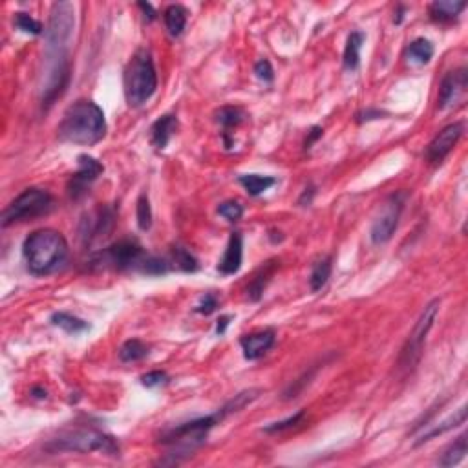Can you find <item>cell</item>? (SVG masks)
I'll list each match as a JSON object with an SVG mask.
<instances>
[{
    "mask_svg": "<svg viewBox=\"0 0 468 468\" xmlns=\"http://www.w3.org/2000/svg\"><path fill=\"white\" fill-rule=\"evenodd\" d=\"M106 134L103 110L90 99H79L63 115L57 136L60 141L72 145H95Z\"/></svg>",
    "mask_w": 468,
    "mask_h": 468,
    "instance_id": "obj_1",
    "label": "cell"
},
{
    "mask_svg": "<svg viewBox=\"0 0 468 468\" xmlns=\"http://www.w3.org/2000/svg\"><path fill=\"white\" fill-rule=\"evenodd\" d=\"M22 252L28 271L35 276H46L65 264L68 257V243L59 231L39 229L26 238Z\"/></svg>",
    "mask_w": 468,
    "mask_h": 468,
    "instance_id": "obj_2",
    "label": "cell"
},
{
    "mask_svg": "<svg viewBox=\"0 0 468 468\" xmlns=\"http://www.w3.org/2000/svg\"><path fill=\"white\" fill-rule=\"evenodd\" d=\"M158 90V74L150 51L138 49L124 70V94L130 106H141Z\"/></svg>",
    "mask_w": 468,
    "mask_h": 468,
    "instance_id": "obj_3",
    "label": "cell"
},
{
    "mask_svg": "<svg viewBox=\"0 0 468 468\" xmlns=\"http://www.w3.org/2000/svg\"><path fill=\"white\" fill-rule=\"evenodd\" d=\"M223 421L222 414L216 412L212 415H205V417H200V419L188 421V423H183L176 428L168 430L161 435L163 444H170L174 446V452H170V455H176L174 463H179L178 455H188L193 453L197 446H202L207 439V434L211 432L216 424H220Z\"/></svg>",
    "mask_w": 468,
    "mask_h": 468,
    "instance_id": "obj_4",
    "label": "cell"
},
{
    "mask_svg": "<svg viewBox=\"0 0 468 468\" xmlns=\"http://www.w3.org/2000/svg\"><path fill=\"white\" fill-rule=\"evenodd\" d=\"M48 452H103L110 455H118L119 444L112 435H106L104 432H99L95 428H79L68 434L54 439L51 443L46 444Z\"/></svg>",
    "mask_w": 468,
    "mask_h": 468,
    "instance_id": "obj_5",
    "label": "cell"
},
{
    "mask_svg": "<svg viewBox=\"0 0 468 468\" xmlns=\"http://www.w3.org/2000/svg\"><path fill=\"white\" fill-rule=\"evenodd\" d=\"M51 203H54V200L45 188H26L6 207L4 214H2V225L10 227L13 223L28 222L33 218L45 216L51 209Z\"/></svg>",
    "mask_w": 468,
    "mask_h": 468,
    "instance_id": "obj_6",
    "label": "cell"
},
{
    "mask_svg": "<svg viewBox=\"0 0 468 468\" xmlns=\"http://www.w3.org/2000/svg\"><path fill=\"white\" fill-rule=\"evenodd\" d=\"M439 306H441V302L435 298L428 304V306L424 307V311L421 313L419 321L417 324L414 325V330L408 335V340H406V344L403 346V350H401V357H399V368L401 370H410V368H414L417 362H419L421 355H423V348L424 342H426V337H428L430 330H432V325L435 322V316L439 313Z\"/></svg>",
    "mask_w": 468,
    "mask_h": 468,
    "instance_id": "obj_7",
    "label": "cell"
},
{
    "mask_svg": "<svg viewBox=\"0 0 468 468\" xmlns=\"http://www.w3.org/2000/svg\"><path fill=\"white\" fill-rule=\"evenodd\" d=\"M75 13L70 2H55L49 11V22L46 28V54L66 51L74 35Z\"/></svg>",
    "mask_w": 468,
    "mask_h": 468,
    "instance_id": "obj_8",
    "label": "cell"
},
{
    "mask_svg": "<svg viewBox=\"0 0 468 468\" xmlns=\"http://www.w3.org/2000/svg\"><path fill=\"white\" fill-rule=\"evenodd\" d=\"M147 257V252L143 251V247L139 245L136 240H119V242L112 243L110 247L103 249V251L95 255L92 258V264L99 267H112V269H136L138 271L143 258Z\"/></svg>",
    "mask_w": 468,
    "mask_h": 468,
    "instance_id": "obj_9",
    "label": "cell"
},
{
    "mask_svg": "<svg viewBox=\"0 0 468 468\" xmlns=\"http://www.w3.org/2000/svg\"><path fill=\"white\" fill-rule=\"evenodd\" d=\"M404 202H406V193H395L388 197V202L382 205L380 214L373 220L370 236L375 245H382L389 242V238L394 236V232L399 227L401 214H403Z\"/></svg>",
    "mask_w": 468,
    "mask_h": 468,
    "instance_id": "obj_10",
    "label": "cell"
},
{
    "mask_svg": "<svg viewBox=\"0 0 468 468\" xmlns=\"http://www.w3.org/2000/svg\"><path fill=\"white\" fill-rule=\"evenodd\" d=\"M468 88V74L467 68H458L449 72L441 81L439 86V106L449 108L452 104L463 101Z\"/></svg>",
    "mask_w": 468,
    "mask_h": 468,
    "instance_id": "obj_11",
    "label": "cell"
},
{
    "mask_svg": "<svg viewBox=\"0 0 468 468\" xmlns=\"http://www.w3.org/2000/svg\"><path fill=\"white\" fill-rule=\"evenodd\" d=\"M465 132V124L463 123H452L449 127H444L441 132L432 139V143L428 145L426 148V159L430 163H437L443 161L450 152H452V148L458 145V141L461 139Z\"/></svg>",
    "mask_w": 468,
    "mask_h": 468,
    "instance_id": "obj_12",
    "label": "cell"
},
{
    "mask_svg": "<svg viewBox=\"0 0 468 468\" xmlns=\"http://www.w3.org/2000/svg\"><path fill=\"white\" fill-rule=\"evenodd\" d=\"M103 165L95 158H92L88 154L79 156V170L72 176V181L68 185L70 196L74 197V200H79L86 193V188L103 174Z\"/></svg>",
    "mask_w": 468,
    "mask_h": 468,
    "instance_id": "obj_13",
    "label": "cell"
},
{
    "mask_svg": "<svg viewBox=\"0 0 468 468\" xmlns=\"http://www.w3.org/2000/svg\"><path fill=\"white\" fill-rule=\"evenodd\" d=\"M276 333L275 330H260L252 331L249 335H243L240 339V346H242L243 357L247 360H258L264 357L267 351L275 346Z\"/></svg>",
    "mask_w": 468,
    "mask_h": 468,
    "instance_id": "obj_14",
    "label": "cell"
},
{
    "mask_svg": "<svg viewBox=\"0 0 468 468\" xmlns=\"http://www.w3.org/2000/svg\"><path fill=\"white\" fill-rule=\"evenodd\" d=\"M243 261V238L240 232H232L223 252L222 260L218 264V271L222 275H234L240 271Z\"/></svg>",
    "mask_w": 468,
    "mask_h": 468,
    "instance_id": "obj_15",
    "label": "cell"
},
{
    "mask_svg": "<svg viewBox=\"0 0 468 468\" xmlns=\"http://www.w3.org/2000/svg\"><path fill=\"white\" fill-rule=\"evenodd\" d=\"M176 130H178V118L172 115V113L161 115L150 129V139H152L154 147L158 148V150H163L168 145V141H170Z\"/></svg>",
    "mask_w": 468,
    "mask_h": 468,
    "instance_id": "obj_16",
    "label": "cell"
},
{
    "mask_svg": "<svg viewBox=\"0 0 468 468\" xmlns=\"http://www.w3.org/2000/svg\"><path fill=\"white\" fill-rule=\"evenodd\" d=\"M467 8V2L458 0H435L430 4V19L434 22H453Z\"/></svg>",
    "mask_w": 468,
    "mask_h": 468,
    "instance_id": "obj_17",
    "label": "cell"
},
{
    "mask_svg": "<svg viewBox=\"0 0 468 468\" xmlns=\"http://www.w3.org/2000/svg\"><path fill=\"white\" fill-rule=\"evenodd\" d=\"M113 218H115L113 211H110V209H99L94 214V220H88V229H86L84 236L88 238V240H94L97 236H106L112 231Z\"/></svg>",
    "mask_w": 468,
    "mask_h": 468,
    "instance_id": "obj_18",
    "label": "cell"
},
{
    "mask_svg": "<svg viewBox=\"0 0 468 468\" xmlns=\"http://www.w3.org/2000/svg\"><path fill=\"white\" fill-rule=\"evenodd\" d=\"M163 19H165L168 33L172 35V37H179L183 33V30H185V26H187L188 10L181 4L168 6L165 13H163Z\"/></svg>",
    "mask_w": 468,
    "mask_h": 468,
    "instance_id": "obj_19",
    "label": "cell"
},
{
    "mask_svg": "<svg viewBox=\"0 0 468 468\" xmlns=\"http://www.w3.org/2000/svg\"><path fill=\"white\" fill-rule=\"evenodd\" d=\"M434 57V45L428 39H415L406 48V60L414 66L428 65L430 59Z\"/></svg>",
    "mask_w": 468,
    "mask_h": 468,
    "instance_id": "obj_20",
    "label": "cell"
},
{
    "mask_svg": "<svg viewBox=\"0 0 468 468\" xmlns=\"http://www.w3.org/2000/svg\"><path fill=\"white\" fill-rule=\"evenodd\" d=\"M468 435L461 434L452 444H450L449 449L444 450L443 455L437 459L439 467H455L467 458L468 453Z\"/></svg>",
    "mask_w": 468,
    "mask_h": 468,
    "instance_id": "obj_21",
    "label": "cell"
},
{
    "mask_svg": "<svg viewBox=\"0 0 468 468\" xmlns=\"http://www.w3.org/2000/svg\"><path fill=\"white\" fill-rule=\"evenodd\" d=\"M465 421H467V406H461V408L458 410V414L450 415L449 419L443 421L441 424H437V426L430 430V432H424L423 437H421L415 444L419 446V444H423V443H428V441H432V439L437 437V435L446 434V432H450V430L458 428L459 424H465Z\"/></svg>",
    "mask_w": 468,
    "mask_h": 468,
    "instance_id": "obj_22",
    "label": "cell"
},
{
    "mask_svg": "<svg viewBox=\"0 0 468 468\" xmlns=\"http://www.w3.org/2000/svg\"><path fill=\"white\" fill-rule=\"evenodd\" d=\"M364 45V33L362 31H351L346 40L344 48V68L353 72L360 65V48Z\"/></svg>",
    "mask_w": 468,
    "mask_h": 468,
    "instance_id": "obj_23",
    "label": "cell"
},
{
    "mask_svg": "<svg viewBox=\"0 0 468 468\" xmlns=\"http://www.w3.org/2000/svg\"><path fill=\"white\" fill-rule=\"evenodd\" d=\"M238 181L245 188L249 196H260L266 191H269L273 185H276L278 179L273 178V176H260V174H243L238 178Z\"/></svg>",
    "mask_w": 468,
    "mask_h": 468,
    "instance_id": "obj_24",
    "label": "cell"
},
{
    "mask_svg": "<svg viewBox=\"0 0 468 468\" xmlns=\"http://www.w3.org/2000/svg\"><path fill=\"white\" fill-rule=\"evenodd\" d=\"M331 271H333V258L322 257L313 264L309 275V286L311 291H321L322 287L330 280Z\"/></svg>",
    "mask_w": 468,
    "mask_h": 468,
    "instance_id": "obj_25",
    "label": "cell"
},
{
    "mask_svg": "<svg viewBox=\"0 0 468 468\" xmlns=\"http://www.w3.org/2000/svg\"><path fill=\"white\" fill-rule=\"evenodd\" d=\"M51 324L65 330L70 335H79L84 331L90 330V324L79 316L72 315V313H65V311H59V313H54L51 315Z\"/></svg>",
    "mask_w": 468,
    "mask_h": 468,
    "instance_id": "obj_26",
    "label": "cell"
},
{
    "mask_svg": "<svg viewBox=\"0 0 468 468\" xmlns=\"http://www.w3.org/2000/svg\"><path fill=\"white\" fill-rule=\"evenodd\" d=\"M275 269L276 264H273V261H269L266 267H261V271L252 278L249 287H247V296H249V300L252 302L260 300L261 295H264V289H266L267 286V282H269V278L273 276Z\"/></svg>",
    "mask_w": 468,
    "mask_h": 468,
    "instance_id": "obj_27",
    "label": "cell"
},
{
    "mask_svg": "<svg viewBox=\"0 0 468 468\" xmlns=\"http://www.w3.org/2000/svg\"><path fill=\"white\" fill-rule=\"evenodd\" d=\"M148 353H150V348L139 339L127 340L119 348V359L123 360V362H138V360H143Z\"/></svg>",
    "mask_w": 468,
    "mask_h": 468,
    "instance_id": "obj_28",
    "label": "cell"
},
{
    "mask_svg": "<svg viewBox=\"0 0 468 468\" xmlns=\"http://www.w3.org/2000/svg\"><path fill=\"white\" fill-rule=\"evenodd\" d=\"M214 118L216 121L223 127L225 132H229L231 129H236L238 124H242L245 121V112L242 108H238V106H222L220 110H216L214 113Z\"/></svg>",
    "mask_w": 468,
    "mask_h": 468,
    "instance_id": "obj_29",
    "label": "cell"
},
{
    "mask_svg": "<svg viewBox=\"0 0 468 468\" xmlns=\"http://www.w3.org/2000/svg\"><path fill=\"white\" fill-rule=\"evenodd\" d=\"M170 264H172V267H178V269H181V271L185 273H194L197 271V267H200V264H197L196 258L191 255V252L185 249V247H172V251H170Z\"/></svg>",
    "mask_w": 468,
    "mask_h": 468,
    "instance_id": "obj_30",
    "label": "cell"
},
{
    "mask_svg": "<svg viewBox=\"0 0 468 468\" xmlns=\"http://www.w3.org/2000/svg\"><path fill=\"white\" fill-rule=\"evenodd\" d=\"M15 26L19 28L20 31H24V33H31V35H40L42 33V24H40L39 20H35L30 13H24V11H19L15 13Z\"/></svg>",
    "mask_w": 468,
    "mask_h": 468,
    "instance_id": "obj_31",
    "label": "cell"
},
{
    "mask_svg": "<svg viewBox=\"0 0 468 468\" xmlns=\"http://www.w3.org/2000/svg\"><path fill=\"white\" fill-rule=\"evenodd\" d=\"M138 225L141 231H148L152 227V207L147 194H141L138 200Z\"/></svg>",
    "mask_w": 468,
    "mask_h": 468,
    "instance_id": "obj_32",
    "label": "cell"
},
{
    "mask_svg": "<svg viewBox=\"0 0 468 468\" xmlns=\"http://www.w3.org/2000/svg\"><path fill=\"white\" fill-rule=\"evenodd\" d=\"M304 417H306V412L300 410V412H296L295 415H291L287 419L278 421V423H271L269 426L264 428V432H266V434H276V432H284V430L295 428L296 424H300L302 421H304Z\"/></svg>",
    "mask_w": 468,
    "mask_h": 468,
    "instance_id": "obj_33",
    "label": "cell"
},
{
    "mask_svg": "<svg viewBox=\"0 0 468 468\" xmlns=\"http://www.w3.org/2000/svg\"><path fill=\"white\" fill-rule=\"evenodd\" d=\"M218 214L225 218L227 222H238L243 216V205L240 202L229 200L218 205Z\"/></svg>",
    "mask_w": 468,
    "mask_h": 468,
    "instance_id": "obj_34",
    "label": "cell"
},
{
    "mask_svg": "<svg viewBox=\"0 0 468 468\" xmlns=\"http://www.w3.org/2000/svg\"><path fill=\"white\" fill-rule=\"evenodd\" d=\"M168 382V375L165 371H148L147 375L141 377V385L147 386V388H158V386L167 385Z\"/></svg>",
    "mask_w": 468,
    "mask_h": 468,
    "instance_id": "obj_35",
    "label": "cell"
},
{
    "mask_svg": "<svg viewBox=\"0 0 468 468\" xmlns=\"http://www.w3.org/2000/svg\"><path fill=\"white\" fill-rule=\"evenodd\" d=\"M255 74L264 83H273V79H275V70H273L271 63L267 59L258 60L257 65H255Z\"/></svg>",
    "mask_w": 468,
    "mask_h": 468,
    "instance_id": "obj_36",
    "label": "cell"
},
{
    "mask_svg": "<svg viewBox=\"0 0 468 468\" xmlns=\"http://www.w3.org/2000/svg\"><path fill=\"white\" fill-rule=\"evenodd\" d=\"M218 307V298L214 293H205V295L202 296V300H200V304L196 306V313H200V315H211V313H214Z\"/></svg>",
    "mask_w": 468,
    "mask_h": 468,
    "instance_id": "obj_37",
    "label": "cell"
},
{
    "mask_svg": "<svg viewBox=\"0 0 468 468\" xmlns=\"http://www.w3.org/2000/svg\"><path fill=\"white\" fill-rule=\"evenodd\" d=\"M382 115H386V112H382V110L366 108V110H362V112L357 113L355 119H357V123H368V121H375V119L382 118Z\"/></svg>",
    "mask_w": 468,
    "mask_h": 468,
    "instance_id": "obj_38",
    "label": "cell"
},
{
    "mask_svg": "<svg viewBox=\"0 0 468 468\" xmlns=\"http://www.w3.org/2000/svg\"><path fill=\"white\" fill-rule=\"evenodd\" d=\"M322 134H324V130H322L321 127H313V129L307 132V138H306V141H304V147L306 148L313 147V145H315L316 141L322 138Z\"/></svg>",
    "mask_w": 468,
    "mask_h": 468,
    "instance_id": "obj_39",
    "label": "cell"
},
{
    "mask_svg": "<svg viewBox=\"0 0 468 468\" xmlns=\"http://www.w3.org/2000/svg\"><path fill=\"white\" fill-rule=\"evenodd\" d=\"M138 6H139V10L145 13V19H147V20L156 19V15H158V13H156V10L152 8V4H148V2H139Z\"/></svg>",
    "mask_w": 468,
    "mask_h": 468,
    "instance_id": "obj_40",
    "label": "cell"
},
{
    "mask_svg": "<svg viewBox=\"0 0 468 468\" xmlns=\"http://www.w3.org/2000/svg\"><path fill=\"white\" fill-rule=\"evenodd\" d=\"M313 196H315V187L306 188V191H304V194H302V196H300V200H298V203L306 207V203H307V205H309L311 200H313Z\"/></svg>",
    "mask_w": 468,
    "mask_h": 468,
    "instance_id": "obj_41",
    "label": "cell"
},
{
    "mask_svg": "<svg viewBox=\"0 0 468 468\" xmlns=\"http://www.w3.org/2000/svg\"><path fill=\"white\" fill-rule=\"evenodd\" d=\"M229 321H231V316H220V318H218L216 335H223V333H225L227 325H229Z\"/></svg>",
    "mask_w": 468,
    "mask_h": 468,
    "instance_id": "obj_42",
    "label": "cell"
},
{
    "mask_svg": "<svg viewBox=\"0 0 468 468\" xmlns=\"http://www.w3.org/2000/svg\"><path fill=\"white\" fill-rule=\"evenodd\" d=\"M406 6H397V11H395V17H394V22L395 24H401L404 20V17H406Z\"/></svg>",
    "mask_w": 468,
    "mask_h": 468,
    "instance_id": "obj_43",
    "label": "cell"
},
{
    "mask_svg": "<svg viewBox=\"0 0 468 468\" xmlns=\"http://www.w3.org/2000/svg\"><path fill=\"white\" fill-rule=\"evenodd\" d=\"M31 395H33L35 399H46V397H48V392H46L45 388L35 386V388H31Z\"/></svg>",
    "mask_w": 468,
    "mask_h": 468,
    "instance_id": "obj_44",
    "label": "cell"
}]
</instances>
